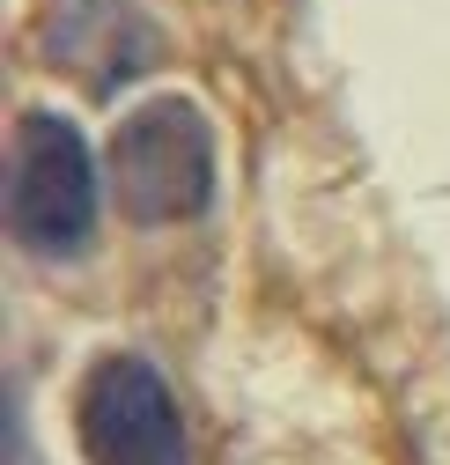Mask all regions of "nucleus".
<instances>
[{"instance_id": "f257e3e1", "label": "nucleus", "mask_w": 450, "mask_h": 465, "mask_svg": "<svg viewBox=\"0 0 450 465\" xmlns=\"http://www.w3.org/2000/svg\"><path fill=\"white\" fill-rule=\"evenodd\" d=\"M8 229L37 259H67L96 229V163L74 119L30 111L15 134V170H8Z\"/></svg>"}, {"instance_id": "f03ea898", "label": "nucleus", "mask_w": 450, "mask_h": 465, "mask_svg": "<svg viewBox=\"0 0 450 465\" xmlns=\"http://www.w3.org/2000/svg\"><path fill=\"white\" fill-rule=\"evenodd\" d=\"M111 178H119V207L133 222H185L214 193V141L207 119L185 96L141 104L133 119L111 134Z\"/></svg>"}, {"instance_id": "7ed1b4c3", "label": "nucleus", "mask_w": 450, "mask_h": 465, "mask_svg": "<svg viewBox=\"0 0 450 465\" xmlns=\"http://www.w3.org/2000/svg\"><path fill=\"white\" fill-rule=\"evenodd\" d=\"M74 436L89 465H192L185 414L141 355H103L74 391Z\"/></svg>"}, {"instance_id": "20e7f679", "label": "nucleus", "mask_w": 450, "mask_h": 465, "mask_svg": "<svg viewBox=\"0 0 450 465\" xmlns=\"http://www.w3.org/2000/svg\"><path fill=\"white\" fill-rule=\"evenodd\" d=\"M52 52H60V67H74L89 89H111L119 74L148 67V23L133 8H119V0H74V15H60V30H52Z\"/></svg>"}]
</instances>
